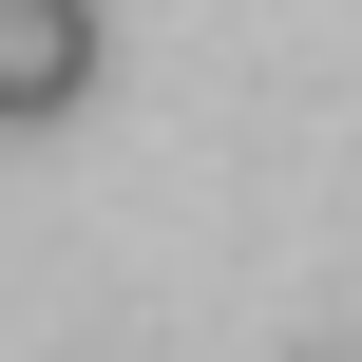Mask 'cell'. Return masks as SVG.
Returning a JSON list of instances; mask_svg holds the SVG:
<instances>
[{"mask_svg":"<svg viewBox=\"0 0 362 362\" xmlns=\"http://www.w3.org/2000/svg\"><path fill=\"white\" fill-rule=\"evenodd\" d=\"M95 95V0H0V134Z\"/></svg>","mask_w":362,"mask_h":362,"instance_id":"6da1fadb","label":"cell"}]
</instances>
